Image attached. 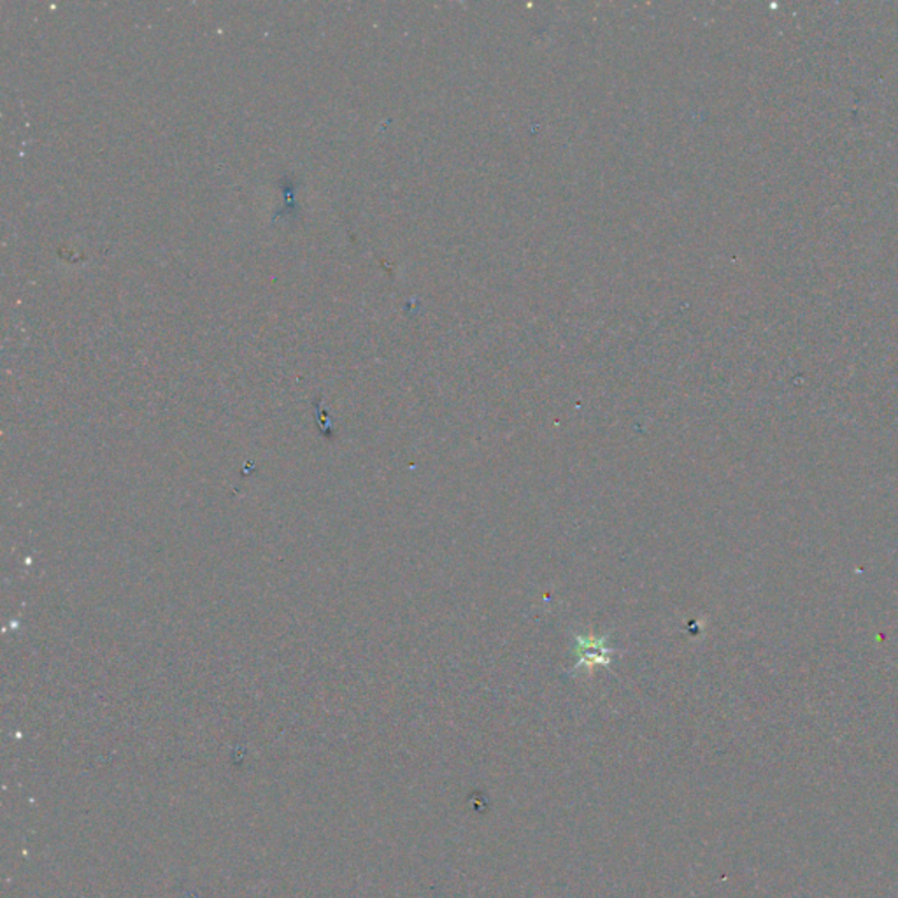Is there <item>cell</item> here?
Listing matches in <instances>:
<instances>
[{"mask_svg": "<svg viewBox=\"0 0 898 898\" xmlns=\"http://www.w3.org/2000/svg\"><path fill=\"white\" fill-rule=\"evenodd\" d=\"M578 656L580 662L575 669H595L596 665L611 664V653L613 651L605 646L604 637H578Z\"/></svg>", "mask_w": 898, "mask_h": 898, "instance_id": "cell-1", "label": "cell"}]
</instances>
